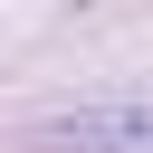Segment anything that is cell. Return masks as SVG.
I'll return each mask as SVG.
<instances>
[{
    "instance_id": "1",
    "label": "cell",
    "mask_w": 153,
    "mask_h": 153,
    "mask_svg": "<svg viewBox=\"0 0 153 153\" xmlns=\"http://www.w3.org/2000/svg\"><path fill=\"white\" fill-rule=\"evenodd\" d=\"M48 134H57V143H76V153H115V143H153V105H86V115H57Z\"/></svg>"
}]
</instances>
